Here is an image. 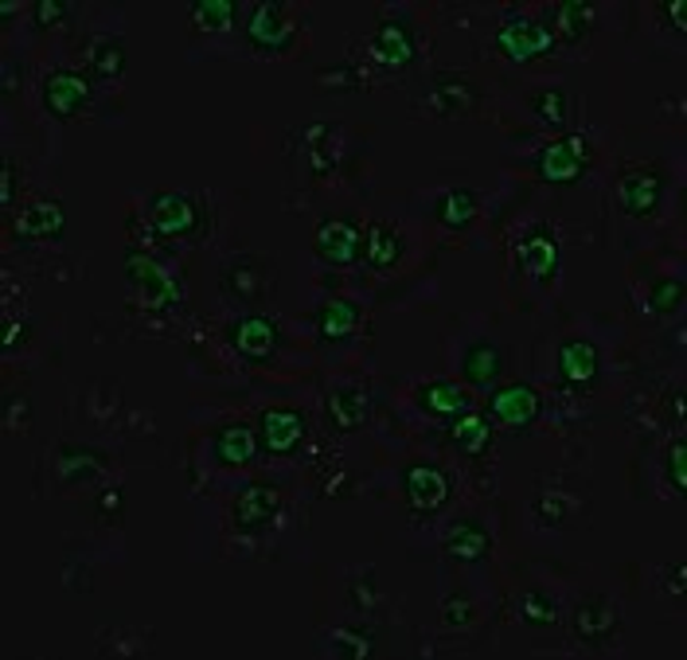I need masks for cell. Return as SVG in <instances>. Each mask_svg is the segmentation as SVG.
Masks as SVG:
<instances>
[{
	"mask_svg": "<svg viewBox=\"0 0 687 660\" xmlns=\"http://www.w3.org/2000/svg\"><path fill=\"white\" fill-rule=\"evenodd\" d=\"M446 551L457 563H477V559L489 555V531H484L481 524H457V528L449 531Z\"/></svg>",
	"mask_w": 687,
	"mask_h": 660,
	"instance_id": "4316f807",
	"label": "cell"
},
{
	"mask_svg": "<svg viewBox=\"0 0 687 660\" xmlns=\"http://www.w3.org/2000/svg\"><path fill=\"white\" fill-rule=\"evenodd\" d=\"M125 274H130L137 286L149 289V298H157L160 305H177V301H180L177 278H172V274H168L157 259H149V254H141V251L125 254Z\"/></svg>",
	"mask_w": 687,
	"mask_h": 660,
	"instance_id": "9a60e30c",
	"label": "cell"
},
{
	"mask_svg": "<svg viewBox=\"0 0 687 660\" xmlns=\"http://www.w3.org/2000/svg\"><path fill=\"white\" fill-rule=\"evenodd\" d=\"M402 489H407V501L414 512H437L446 508L449 501V477L437 466H410L407 477H402Z\"/></svg>",
	"mask_w": 687,
	"mask_h": 660,
	"instance_id": "8fae6325",
	"label": "cell"
},
{
	"mask_svg": "<svg viewBox=\"0 0 687 660\" xmlns=\"http://www.w3.org/2000/svg\"><path fill=\"white\" fill-rule=\"evenodd\" d=\"M679 305H684V281H679V278H664V281H656V286L649 289V309L656 316L679 313Z\"/></svg>",
	"mask_w": 687,
	"mask_h": 660,
	"instance_id": "1f68e13d",
	"label": "cell"
},
{
	"mask_svg": "<svg viewBox=\"0 0 687 660\" xmlns=\"http://www.w3.org/2000/svg\"><path fill=\"white\" fill-rule=\"evenodd\" d=\"M36 16H39V28H56L59 20L67 16V9L56 4V0H44V4H36Z\"/></svg>",
	"mask_w": 687,
	"mask_h": 660,
	"instance_id": "74e56055",
	"label": "cell"
},
{
	"mask_svg": "<svg viewBox=\"0 0 687 660\" xmlns=\"http://www.w3.org/2000/svg\"><path fill=\"white\" fill-rule=\"evenodd\" d=\"M305 437V415L293 407H269L266 415L258 419V442L269 449V454H293Z\"/></svg>",
	"mask_w": 687,
	"mask_h": 660,
	"instance_id": "5b68a950",
	"label": "cell"
},
{
	"mask_svg": "<svg viewBox=\"0 0 687 660\" xmlns=\"http://www.w3.org/2000/svg\"><path fill=\"white\" fill-rule=\"evenodd\" d=\"M20 336H24V325H9V336H4V348H16Z\"/></svg>",
	"mask_w": 687,
	"mask_h": 660,
	"instance_id": "7bdbcfd3",
	"label": "cell"
},
{
	"mask_svg": "<svg viewBox=\"0 0 687 660\" xmlns=\"http://www.w3.org/2000/svg\"><path fill=\"white\" fill-rule=\"evenodd\" d=\"M558 375L575 387H586V383L598 375V352L594 345H586V340H567V345L558 348Z\"/></svg>",
	"mask_w": 687,
	"mask_h": 660,
	"instance_id": "603a6c76",
	"label": "cell"
},
{
	"mask_svg": "<svg viewBox=\"0 0 687 660\" xmlns=\"http://www.w3.org/2000/svg\"><path fill=\"white\" fill-rule=\"evenodd\" d=\"M496 47H501V56L511 59V63H531V59H543L555 51V36L539 20L516 16L496 32Z\"/></svg>",
	"mask_w": 687,
	"mask_h": 660,
	"instance_id": "6da1fadb",
	"label": "cell"
},
{
	"mask_svg": "<svg viewBox=\"0 0 687 660\" xmlns=\"http://www.w3.org/2000/svg\"><path fill=\"white\" fill-rule=\"evenodd\" d=\"M215 457L231 469L251 466L254 457H258V434H254L246 422H234V427L219 430V434H215Z\"/></svg>",
	"mask_w": 687,
	"mask_h": 660,
	"instance_id": "d6986e66",
	"label": "cell"
},
{
	"mask_svg": "<svg viewBox=\"0 0 687 660\" xmlns=\"http://www.w3.org/2000/svg\"><path fill=\"white\" fill-rule=\"evenodd\" d=\"M289 36H293V20H289V12L281 4H254L251 20H246V39L258 51L274 56V51H281L289 44Z\"/></svg>",
	"mask_w": 687,
	"mask_h": 660,
	"instance_id": "30bf717a",
	"label": "cell"
},
{
	"mask_svg": "<svg viewBox=\"0 0 687 660\" xmlns=\"http://www.w3.org/2000/svg\"><path fill=\"white\" fill-rule=\"evenodd\" d=\"M668 590H672V595H684V567H679V563H676V567H672V583H668Z\"/></svg>",
	"mask_w": 687,
	"mask_h": 660,
	"instance_id": "60d3db41",
	"label": "cell"
},
{
	"mask_svg": "<svg viewBox=\"0 0 687 660\" xmlns=\"http://www.w3.org/2000/svg\"><path fill=\"white\" fill-rule=\"evenodd\" d=\"M414 56V39H410V28L399 24V20H387L379 32H375V59L387 67H402Z\"/></svg>",
	"mask_w": 687,
	"mask_h": 660,
	"instance_id": "cb8c5ba5",
	"label": "cell"
},
{
	"mask_svg": "<svg viewBox=\"0 0 687 660\" xmlns=\"http://www.w3.org/2000/svg\"><path fill=\"white\" fill-rule=\"evenodd\" d=\"M363 254H367V266H372V271H390V266H399V259H402L399 227H390V224L367 227V235H363Z\"/></svg>",
	"mask_w": 687,
	"mask_h": 660,
	"instance_id": "ffe728a7",
	"label": "cell"
},
{
	"mask_svg": "<svg viewBox=\"0 0 687 660\" xmlns=\"http://www.w3.org/2000/svg\"><path fill=\"white\" fill-rule=\"evenodd\" d=\"M231 348L251 363L269 360V356L278 352V325H274L269 316H258V313L239 316V321L231 325Z\"/></svg>",
	"mask_w": 687,
	"mask_h": 660,
	"instance_id": "8992f818",
	"label": "cell"
},
{
	"mask_svg": "<svg viewBox=\"0 0 687 660\" xmlns=\"http://www.w3.org/2000/svg\"><path fill=\"white\" fill-rule=\"evenodd\" d=\"M516 259H520V271L535 281H547L558 271V242L551 239L547 227H531L528 235L516 247Z\"/></svg>",
	"mask_w": 687,
	"mask_h": 660,
	"instance_id": "5bb4252c",
	"label": "cell"
},
{
	"mask_svg": "<svg viewBox=\"0 0 687 660\" xmlns=\"http://www.w3.org/2000/svg\"><path fill=\"white\" fill-rule=\"evenodd\" d=\"M520 614H523V622L535 625V629H547V625L558 622V602L547 595V590H531V595H523Z\"/></svg>",
	"mask_w": 687,
	"mask_h": 660,
	"instance_id": "f546056e",
	"label": "cell"
},
{
	"mask_svg": "<svg viewBox=\"0 0 687 660\" xmlns=\"http://www.w3.org/2000/svg\"><path fill=\"white\" fill-rule=\"evenodd\" d=\"M325 415L328 422H333V430H340V434L360 430L363 419H367V395H363V387H355V383H336L325 399Z\"/></svg>",
	"mask_w": 687,
	"mask_h": 660,
	"instance_id": "2e32d148",
	"label": "cell"
},
{
	"mask_svg": "<svg viewBox=\"0 0 687 660\" xmlns=\"http://www.w3.org/2000/svg\"><path fill=\"white\" fill-rule=\"evenodd\" d=\"M684 466H687V446H684V442H672V449H668V481H672V489H676V493H687Z\"/></svg>",
	"mask_w": 687,
	"mask_h": 660,
	"instance_id": "8d00e7d4",
	"label": "cell"
},
{
	"mask_svg": "<svg viewBox=\"0 0 687 660\" xmlns=\"http://www.w3.org/2000/svg\"><path fill=\"white\" fill-rule=\"evenodd\" d=\"M103 466H106L103 454H94V449H75V446L59 449V473H63L67 481H75V477L83 473H98Z\"/></svg>",
	"mask_w": 687,
	"mask_h": 660,
	"instance_id": "4dcf8cb0",
	"label": "cell"
},
{
	"mask_svg": "<svg viewBox=\"0 0 687 660\" xmlns=\"http://www.w3.org/2000/svg\"><path fill=\"white\" fill-rule=\"evenodd\" d=\"M278 512H281L278 489H269V484H246L239 493V501H234V524H239V528H262V524H269Z\"/></svg>",
	"mask_w": 687,
	"mask_h": 660,
	"instance_id": "e0dca14e",
	"label": "cell"
},
{
	"mask_svg": "<svg viewBox=\"0 0 687 660\" xmlns=\"http://www.w3.org/2000/svg\"><path fill=\"white\" fill-rule=\"evenodd\" d=\"M535 113L547 121V125H563V121H567V94L563 91L535 94Z\"/></svg>",
	"mask_w": 687,
	"mask_h": 660,
	"instance_id": "e575fe53",
	"label": "cell"
},
{
	"mask_svg": "<svg viewBox=\"0 0 687 660\" xmlns=\"http://www.w3.org/2000/svg\"><path fill=\"white\" fill-rule=\"evenodd\" d=\"M234 4L231 0H200L192 9V24L200 32H227L234 24Z\"/></svg>",
	"mask_w": 687,
	"mask_h": 660,
	"instance_id": "f1b7e54d",
	"label": "cell"
},
{
	"mask_svg": "<svg viewBox=\"0 0 687 660\" xmlns=\"http://www.w3.org/2000/svg\"><path fill=\"white\" fill-rule=\"evenodd\" d=\"M582 165H586V141L575 137V133L551 141L547 149L539 153V177L551 180V184H575Z\"/></svg>",
	"mask_w": 687,
	"mask_h": 660,
	"instance_id": "9c48e42d",
	"label": "cell"
},
{
	"mask_svg": "<svg viewBox=\"0 0 687 660\" xmlns=\"http://www.w3.org/2000/svg\"><path fill=\"white\" fill-rule=\"evenodd\" d=\"M449 437H454V446L461 449V454L477 457L489 449L493 427H489V419H481V415H473V410H465V415L454 419V427H449Z\"/></svg>",
	"mask_w": 687,
	"mask_h": 660,
	"instance_id": "484cf974",
	"label": "cell"
},
{
	"mask_svg": "<svg viewBox=\"0 0 687 660\" xmlns=\"http://www.w3.org/2000/svg\"><path fill=\"white\" fill-rule=\"evenodd\" d=\"M668 16H672V28H684V4H679V0L668 4Z\"/></svg>",
	"mask_w": 687,
	"mask_h": 660,
	"instance_id": "b9f144b4",
	"label": "cell"
},
{
	"mask_svg": "<svg viewBox=\"0 0 687 660\" xmlns=\"http://www.w3.org/2000/svg\"><path fill=\"white\" fill-rule=\"evenodd\" d=\"M336 641H340V649L352 652V657H367V637L363 633H336Z\"/></svg>",
	"mask_w": 687,
	"mask_h": 660,
	"instance_id": "f35d334b",
	"label": "cell"
},
{
	"mask_svg": "<svg viewBox=\"0 0 687 660\" xmlns=\"http://www.w3.org/2000/svg\"><path fill=\"white\" fill-rule=\"evenodd\" d=\"M434 215H437V224L449 227V231H465L469 224H477L481 200H477V192H469V188H454V192H446L437 200Z\"/></svg>",
	"mask_w": 687,
	"mask_h": 660,
	"instance_id": "7402d4cb",
	"label": "cell"
},
{
	"mask_svg": "<svg viewBox=\"0 0 687 660\" xmlns=\"http://www.w3.org/2000/svg\"><path fill=\"white\" fill-rule=\"evenodd\" d=\"M316 254L328 262V266H352L363 251V235L352 219H325L316 227Z\"/></svg>",
	"mask_w": 687,
	"mask_h": 660,
	"instance_id": "52a82bcc",
	"label": "cell"
},
{
	"mask_svg": "<svg viewBox=\"0 0 687 660\" xmlns=\"http://www.w3.org/2000/svg\"><path fill=\"white\" fill-rule=\"evenodd\" d=\"M419 403L426 407V415H437V419H457L465 410H473V395H469L461 383H449V380L422 383Z\"/></svg>",
	"mask_w": 687,
	"mask_h": 660,
	"instance_id": "ac0fdd59",
	"label": "cell"
},
{
	"mask_svg": "<svg viewBox=\"0 0 687 660\" xmlns=\"http://www.w3.org/2000/svg\"><path fill=\"white\" fill-rule=\"evenodd\" d=\"M442 617H446V625H454V629H461V625H473L477 622V605L469 602L465 595H454L442 602Z\"/></svg>",
	"mask_w": 687,
	"mask_h": 660,
	"instance_id": "d590c367",
	"label": "cell"
},
{
	"mask_svg": "<svg viewBox=\"0 0 687 660\" xmlns=\"http://www.w3.org/2000/svg\"><path fill=\"white\" fill-rule=\"evenodd\" d=\"M539 410H543V395L531 383H508V387H496L489 395V415L501 427H531Z\"/></svg>",
	"mask_w": 687,
	"mask_h": 660,
	"instance_id": "277c9868",
	"label": "cell"
},
{
	"mask_svg": "<svg viewBox=\"0 0 687 660\" xmlns=\"http://www.w3.org/2000/svg\"><path fill=\"white\" fill-rule=\"evenodd\" d=\"M555 20H558V32L567 39H582L586 28H590V9L570 0V4H555Z\"/></svg>",
	"mask_w": 687,
	"mask_h": 660,
	"instance_id": "d6a6232c",
	"label": "cell"
},
{
	"mask_svg": "<svg viewBox=\"0 0 687 660\" xmlns=\"http://www.w3.org/2000/svg\"><path fill=\"white\" fill-rule=\"evenodd\" d=\"M91 98V83L79 71H51L44 79V110L51 118H75Z\"/></svg>",
	"mask_w": 687,
	"mask_h": 660,
	"instance_id": "ba28073f",
	"label": "cell"
},
{
	"mask_svg": "<svg viewBox=\"0 0 687 660\" xmlns=\"http://www.w3.org/2000/svg\"><path fill=\"white\" fill-rule=\"evenodd\" d=\"M149 219L168 239H188V235H195V227H200V200L188 192H160L153 195Z\"/></svg>",
	"mask_w": 687,
	"mask_h": 660,
	"instance_id": "3957f363",
	"label": "cell"
},
{
	"mask_svg": "<svg viewBox=\"0 0 687 660\" xmlns=\"http://www.w3.org/2000/svg\"><path fill=\"white\" fill-rule=\"evenodd\" d=\"M12 227H16L20 239H59L67 227V215H63V204L59 200H32L28 207H20L16 219H12Z\"/></svg>",
	"mask_w": 687,
	"mask_h": 660,
	"instance_id": "4fadbf2b",
	"label": "cell"
},
{
	"mask_svg": "<svg viewBox=\"0 0 687 660\" xmlns=\"http://www.w3.org/2000/svg\"><path fill=\"white\" fill-rule=\"evenodd\" d=\"M622 625V614H617V605L610 598H582L575 605V633L578 641L586 645H605L617 633Z\"/></svg>",
	"mask_w": 687,
	"mask_h": 660,
	"instance_id": "7c38bea8",
	"label": "cell"
},
{
	"mask_svg": "<svg viewBox=\"0 0 687 660\" xmlns=\"http://www.w3.org/2000/svg\"><path fill=\"white\" fill-rule=\"evenodd\" d=\"M355 325H360V305L355 301H328L321 309V316H316V336L325 345H340V340H348L355 333Z\"/></svg>",
	"mask_w": 687,
	"mask_h": 660,
	"instance_id": "44dd1931",
	"label": "cell"
},
{
	"mask_svg": "<svg viewBox=\"0 0 687 660\" xmlns=\"http://www.w3.org/2000/svg\"><path fill=\"white\" fill-rule=\"evenodd\" d=\"M86 63H91V71L98 79L113 83V79H121V71H125V44H121V39H113V36L94 39Z\"/></svg>",
	"mask_w": 687,
	"mask_h": 660,
	"instance_id": "83f0119b",
	"label": "cell"
},
{
	"mask_svg": "<svg viewBox=\"0 0 687 660\" xmlns=\"http://www.w3.org/2000/svg\"><path fill=\"white\" fill-rule=\"evenodd\" d=\"M660 195H664V180H660V168L652 165H632L617 177V204L632 219H644L660 207Z\"/></svg>",
	"mask_w": 687,
	"mask_h": 660,
	"instance_id": "7a4b0ae2",
	"label": "cell"
},
{
	"mask_svg": "<svg viewBox=\"0 0 687 660\" xmlns=\"http://www.w3.org/2000/svg\"><path fill=\"white\" fill-rule=\"evenodd\" d=\"M12 195H16V168L4 165V207H12Z\"/></svg>",
	"mask_w": 687,
	"mask_h": 660,
	"instance_id": "ab89813d",
	"label": "cell"
},
{
	"mask_svg": "<svg viewBox=\"0 0 687 660\" xmlns=\"http://www.w3.org/2000/svg\"><path fill=\"white\" fill-rule=\"evenodd\" d=\"M258 281H262V271L254 262H234L231 271H227V289H231L234 298H254V293H258Z\"/></svg>",
	"mask_w": 687,
	"mask_h": 660,
	"instance_id": "836d02e7",
	"label": "cell"
},
{
	"mask_svg": "<svg viewBox=\"0 0 687 660\" xmlns=\"http://www.w3.org/2000/svg\"><path fill=\"white\" fill-rule=\"evenodd\" d=\"M501 372H504V352L496 345H489V340H481V345H473L465 352V380L477 383V387H493L501 380Z\"/></svg>",
	"mask_w": 687,
	"mask_h": 660,
	"instance_id": "d4e9b609",
	"label": "cell"
}]
</instances>
